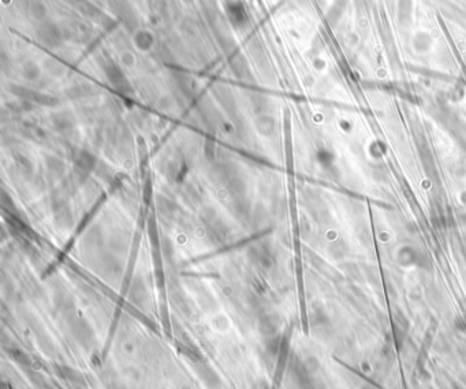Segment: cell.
Returning a JSON list of instances; mask_svg holds the SVG:
<instances>
[{
	"instance_id": "cell-1",
	"label": "cell",
	"mask_w": 466,
	"mask_h": 389,
	"mask_svg": "<svg viewBox=\"0 0 466 389\" xmlns=\"http://www.w3.org/2000/svg\"><path fill=\"white\" fill-rule=\"evenodd\" d=\"M411 1L410 0H399V18L401 21L410 18Z\"/></svg>"
}]
</instances>
